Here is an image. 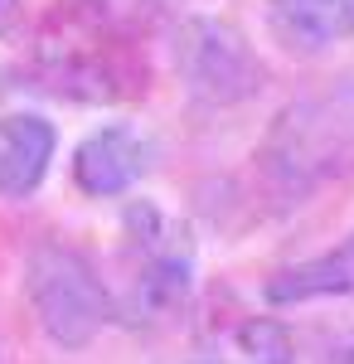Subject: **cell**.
<instances>
[{
  "instance_id": "6da1fadb",
  "label": "cell",
  "mask_w": 354,
  "mask_h": 364,
  "mask_svg": "<svg viewBox=\"0 0 354 364\" xmlns=\"http://www.w3.org/2000/svg\"><path fill=\"white\" fill-rule=\"evenodd\" d=\"M257 170L281 199H311L354 170V78L291 97L257 141Z\"/></svg>"
},
{
  "instance_id": "7a4b0ae2",
  "label": "cell",
  "mask_w": 354,
  "mask_h": 364,
  "mask_svg": "<svg viewBox=\"0 0 354 364\" xmlns=\"http://www.w3.org/2000/svg\"><path fill=\"white\" fill-rule=\"evenodd\" d=\"M39 73H44V87H54L63 97L107 102V97H127L141 87V58L117 34V25L92 15L87 5H68L44 25Z\"/></svg>"
},
{
  "instance_id": "3957f363",
  "label": "cell",
  "mask_w": 354,
  "mask_h": 364,
  "mask_svg": "<svg viewBox=\"0 0 354 364\" xmlns=\"http://www.w3.org/2000/svg\"><path fill=\"white\" fill-rule=\"evenodd\" d=\"M194 291V243L161 209L136 204L127 214L122 287L112 291V316L127 326H156L190 301Z\"/></svg>"
},
{
  "instance_id": "277c9868",
  "label": "cell",
  "mask_w": 354,
  "mask_h": 364,
  "mask_svg": "<svg viewBox=\"0 0 354 364\" xmlns=\"http://www.w3.org/2000/svg\"><path fill=\"white\" fill-rule=\"evenodd\" d=\"M29 306L39 316L44 336L63 345V350H82L102 336L112 321V291L102 272L92 267V257L63 243H39L29 252L25 267Z\"/></svg>"
},
{
  "instance_id": "5b68a950",
  "label": "cell",
  "mask_w": 354,
  "mask_h": 364,
  "mask_svg": "<svg viewBox=\"0 0 354 364\" xmlns=\"http://www.w3.org/2000/svg\"><path fill=\"white\" fill-rule=\"evenodd\" d=\"M175 73L194 102L204 107H233L247 102L257 87L267 83V68L257 49L247 44V34L228 20H209V15H190L175 29Z\"/></svg>"
},
{
  "instance_id": "8992f818",
  "label": "cell",
  "mask_w": 354,
  "mask_h": 364,
  "mask_svg": "<svg viewBox=\"0 0 354 364\" xmlns=\"http://www.w3.org/2000/svg\"><path fill=\"white\" fill-rule=\"evenodd\" d=\"M146 170H151V141L141 136L136 127H127V122L97 127L73 151V185L92 199L127 195Z\"/></svg>"
},
{
  "instance_id": "52a82bcc",
  "label": "cell",
  "mask_w": 354,
  "mask_h": 364,
  "mask_svg": "<svg viewBox=\"0 0 354 364\" xmlns=\"http://www.w3.org/2000/svg\"><path fill=\"white\" fill-rule=\"evenodd\" d=\"M58 132L34 112L0 117V199H29L54 166Z\"/></svg>"
},
{
  "instance_id": "ba28073f",
  "label": "cell",
  "mask_w": 354,
  "mask_h": 364,
  "mask_svg": "<svg viewBox=\"0 0 354 364\" xmlns=\"http://www.w3.org/2000/svg\"><path fill=\"white\" fill-rule=\"evenodd\" d=\"M267 25L277 44L296 54H321L354 39V0H267Z\"/></svg>"
},
{
  "instance_id": "9c48e42d",
  "label": "cell",
  "mask_w": 354,
  "mask_h": 364,
  "mask_svg": "<svg viewBox=\"0 0 354 364\" xmlns=\"http://www.w3.org/2000/svg\"><path fill=\"white\" fill-rule=\"evenodd\" d=\"M262 296L272 306H301V301H321V296H354V233L340 238L321 257L291 262L262 282Z\"/></svg>"
},
{
  "instance_id": "30bf717a",
  "label": "cell",
  "mask_w": 354,
  "mask_h": 364,
  "mask_svg": "<svg viewBox=\"0 0 354 364\" xmlns=\"http://www.w3.org/2000/svg\"><path fill=\"white\" fill-rule=\"evenodd\" d=\"M238 350H243L252 364H291L296 355V345L286 336V326L272 321V316H252L243 321V331H238Z\"/></svg>"
},
{
  "instance_id": "8fae6325",
  "label": "cell",
  "mask_w": 354,
  "mask_h": 364,
  "mask_svg": "<svg viewBox=\"0 0 354 364\" xmlns=\"http://www.w3.org/2000/svg\"><path fill=\"white\" fill-rule=\"evenodd\" d=\"M316 364H354V331H340V336H330L326 345H321Z\"/></svg>"
},
{
  "instance_id": "7c38bea8",
  "label": "cell",
  "mask_w": 354,
  "mask_h": 364,
  "mask_svg": "<svg viewBox=\"0 0 354 364\" xmlns=\"http://www.w3.org/2000/svg\"><path fill=\"white\" fill-rule=\"evenodd\" d=\"M15 15H20V0H0V34L15 25Z\"/></svg>"
},
{
  "instance_id": "4fadbf2b",
  "label": "cell",
  "mask_w": 354,
  "mask_h": 364,
  "mask_svg": "<svg viewBox=\"0 0 354 364\" xmlns=\"http://www.w3.org/2000/svg\"><path fill=\"white\" fill-rule=\"evenodd\" d=\"M175 364H223V360H209V355H194V360H175Z\"/></svg>"
}]
</instances>
